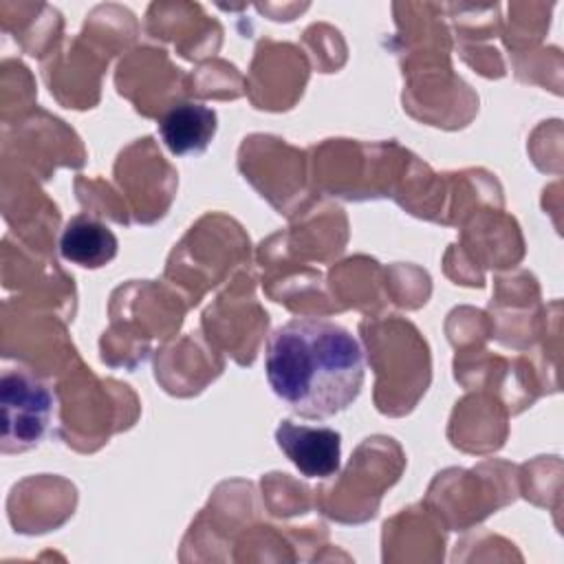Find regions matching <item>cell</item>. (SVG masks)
I'll list each match as a JSON object with an SVG mask.
<instances>
[{
    "mask_svg": "<svg viewBox=\"0 0 564 564\" xmlns=\"http://www.w3.org/2000/svg\"><path fill=\"white\" fill-rule=\"evenodd\" d=\"M264 370L273 394L291 412L330 419L359 397L366 357L346 326L322 317H295L271 333Z\"/></svg>",
    "mask_w": 564,
    "mask_h": 564,
    "instance_id": "1",
    "label": "cell"
},
{
    "mask_svg": "<svg viewBox=\"0 0 564 564\" xmlns=\"http://www.w3.org/2000/svg\"><path fill=\"white\" fill-rule=\"evenodd\" d=\"M2 452L20 454L37 447L46 436L55 397L44 381L26 368H4L0 379Z\"/></svg>",
    "mask_w": 564,
    "mask_h": 564,
    "instance_id": "2",
    "label": "cell"
},
{
    "mask_svg": "<svg viewBox=\"0 0 564 564\" xmlns=\"http://www.w3.org/2000/svg\"><path fill=\"white\" fill-rule=\"evenodd\" d=\"M275 443L306 478H330L339 471L341 436L333 427L282 421L275 430Z\"/></svg>",
    "mask_w": 564,
    "mask_h": 564,
    "instance_id": "3",
    "label": "cell"
},
{
    "mask_svg": "<svg viewBox=\"0 0 564 564\" xmlns=\"http://www.w3.org/2000/svg\"><path fill=\"white\" fill-rule=\"evenodd\" d=\"M216 110L198 101L176 104L159 119V134L165 148L176 156L205 152L216 134Z\"/></svg>",
    "mask_w": 564,
    "mask_h": 564,
    "instance_id": "4",
    "label": "cell"
},
{
    "mask_svg": "<svg viewBox=\"0 0 564 564\" xmlns=\"http://www.w3.org/2000/svg\"><path fill=\"white\" fill-rule=\"evenodd\" d=\"M119 242L108 225L86 214L70 218L59 236V253L64 260L84 267H106L117 256Z\"/></svg>",
    "mask_w": 564,
    "mask_h": 564,
    "instance_id": "5",
    "label": "cell"
}]
</instances>
